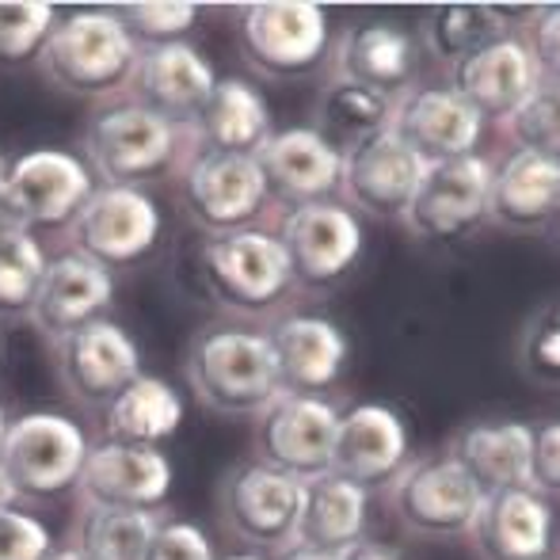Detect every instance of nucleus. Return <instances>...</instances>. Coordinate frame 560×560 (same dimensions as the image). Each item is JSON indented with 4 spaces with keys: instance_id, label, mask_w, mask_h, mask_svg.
Wrapping results in <instances>:
<instances>
[{
    "instance_id": "obj_1",
    "label": "nucleus",
    "mask_w": 560,
    "mask_h": 560,
    "mask_svg": "<svg viewBox=\"0 0 560 560\" xmlns=\"http://www.w3.org/2000/svg\"><path fill=\"white\" fill-rule=\"evenodd\" d=\"M199 149L191 126L156 115L138 100H118L92 115L84 130V164L96 184L145 187L149 179L176 176V168Z\"/></svg>"
},
{
    "instance_id": "obj_51",
    "label": "nucleus",
    "mask_w": 560,
    "mask_h": 560,
    "mask_svg": "<svg viewBox=\"0 0 560 560\" xmlns=\"http://www.w3.org/2000/svg\"><path fill=\"white\" fill-rule=\"evenodd\" d=\"M0 359H4V336H0Z\"/></svg>"
},
{
    "instance_id": "obj_44",
    "label": "nucleus",
    "mask_w": 560,
    "mask_h": 560,
    "mask_svg": "<svg viewBox=\"0 0 560 560\" xmlns=\"http://www.w3.org/2000/svg\"><path fill=\"white\" fill-rule=\"evenodd\" d=\"M336 560H405V553H400L397 546H385V541H377V538H359L347 549H339Z\"/></svg>"
},
{
    "instance_id": "obj_3",
    "label": "nucleus",
    "mask_w": 560,
    "mask_h": 560,
    "mask_svg": "<svg viewBox=\"0 0 560 560\" xmlns=\"http://www.w3.org/2000/svg\"><path fill=\"white\" fill-rule=\"evenodd\" d=\"M187 382L222 416H259L282 393L271 343L256 328H202L187 351Z\"/></svg>"
},
{
    "instance_id": "obj_31",
    "label": "nucleus",
    "mask_w": 560,
    "mask_h": 560,
    "mask_svg": "<svg viewBox=\"0 0 560 560\" xmlns=\"http://www.w3.org/2000/svg\"><path fill=\"white\" fill-rule=\"evenodd\" d=\"M187 405L164 377L138 374L122 393L104 408V439L138 443L161 450L179 431Z\"/></svg>"
},
{
    "instance_id": "obj_28",
    "label": "nucleus",
    "mask_w": 560,
    "mask_h": 560,
    "mask_svg": "<svg viewBox=\"0 0 560 560\" xmlns=\"http://www.w3.org/2000/svg\"><path fill=\"white\" fill-rule=\"evenodd\" d=\"M370 526V488L351 485L339 472L302 480V508H298L294 541L298 549L339 553L351 541L366 538Z\"/></svg>"
},
{
    "instance_id": "obj_6",
    "label": "nucleus",
    "mask_w": 560,
    "mask_h": 560,
    "mask_svg": "<svg viewBox=\"0 0 560 560\" xmlns=\"http://www.w3.org/2000/svg\"><path fill=\"white\" fill-rule=\"evenodd\" d=\"M236 43L256 73L290 81L325 66L332 27L325 8L310 0H259L236 8Z\"/></svg>"
},
{
    "instance_id": "obj_16",
    "label": "nucleus",
    "mask_w": 560,
    "mask_h": 560,
    "mask_svg": "<svg viewBox=\"0 0 560 560\" xmlns=\"http://www.w3.org/2000/svg\"><path fill=\"white\" fill-rule=\"evenodd\" d=\"M176 485V465L164 450L100 439L89 446L77 492L81 503L126 511H161Z\"/></svg>"
},
{
    "instance_id": "obj_2",
    "label": "nucleus",
    "mask_w": 560,
    "mask_h": 560,
    "mask_svg": "<svg viewBox=\"0 0 560 560\" xmlns=\"http://www.w3.org/2000/svg\"><path fill=\"white\" fill-rule=\"evenodd\" d=\"M141 46L118 20L115 8H77L58 15L38 66L54 89L69 96H115L130 89Z\"/></svg>"
},
{
    "instance_id": "obj_46",
    "label": "nucleus",
    "mask_w": 560,
    "mask_h": 560,
    "mask_svg": "<svg viewBox=\"0 0 560 560\" xmlns=\"http://www.w3.org/2000/svg\"><path fill=\"white\" fill-rule=\"evenodd\" d=\"M275 560H336V553H320V549H298V546H290V549H282Z\"/></svg>"
},
{
    "instance_id": "obj_13",
    "label": "nucleus",
    "mask_w": 560,
    "mask_h": 560,
    "mask_svg": "<svg viewBox=\"0 0 560 560\" xmlns=\"http://www.w3.org/2000/svg\"><path fill=\"white\" fill-rule=\"evenodd\" d=\"M488 184H492V161L480 153L428 164L420 187H416V199L408 202L400 222L416 241H465L488 222Z\"/></svg>"
},
{
    "instance_id": "obj_18",
    "label": "nucleus",
    "mask_w": 560,
    "mask_h": 560,
    "mask_svg": "<svg viewBox=\"0 0 560 560\" xmlns=\"http://www.w3.org/2000/svg\"><path fill=\"white\" fill-rule=\"evenodd\" d=\"M389 130L423 156L428 164L472 156L485 138V118L472 112L450 84H428V89H408L393 100Z\"/></svg>"
},
{
    "instance_id": "obj_22",
    "label": "nucleus",
    "mask_w": 560,
    "mask_h": 560,
    "mask_svg": "<svg viewBox=\"0 0 560 560\" xmlns=\"http://www.w3.org/2000/svg\"><path fill=\"white\" fill-rule=\"evenodd\" d=\"M480 560H553L557 511L534 488L485 492L469 530Z\"/></svg>"
},
{
    "instance_id": "obj_20",
    "label": "nucleus",
    "mask_w": 560,
    "mask_h": 560,
    "mask_svg": "<svg viewBox=\"0 0 560 560\" xmlns=\"http://www.w3.org/2000/svg\"><path fill=\"white\" fill-rule=\"evenodd\" d=\"M115 302V275L100 267L96 259L66 248L50 256L46 275L38 282V294L31 302V325L50 343L66 339L77 328L100 320Z\"/></svg>"
},
{
    "instance_id": "obj_10",
    "label": "nucleus",
    "mask_w": 560,
    "mask_h": 560,
    "mask_svg": "<svg viewBox=\"0 0 560 560\" xmlns=\"http://www.w3.org/2000/svg\"><path fill=\"white\" fill-rule=\"evenodd\" d=\"M164 236V214L145 187L96 184L81 214L69 225L73 252L96 259L107 271H126L156 252Z\"/></svg>"
},
{
    "instance_id": "obj_17",
    "label": "nucleus",
    "mask_w": 560,
    "mask_h": 560,
    "mask_svg": "<svg viewBox=\"0 0 560 560\" xmlns=\"http://www.w3.org/2000/svg\"><path fill=\"white\" fill-rule=\"evenodd\" d=\"M428 161L416 156L393 130L359 141L343 153L339 172V195L351 214L366 218H405L408 202L416 199Z\"/></svg>"
},
{
    "instance_id": "obj_50",
    "label": "nucleus",
    "mask_w": 560,
    "mask_h": 560,
    "mask_svg": "<svg viewBox=\"0 0 560 560\" xmlns=\"http://www.w3.org/2000/svg\"><path fill=\"white\" fill-rule=\"evenodd\" d=\"M4 176H8V161H4V153H0V187H4Z\"/></svg>"
},
{
    "instance_id": "obj_40",
    "label": "nucleus",
    "mask_w": 560,
    "mask_h": 560,
    "mask_svg": "<svg viewBox=\"0 0 560 560\" xmlns=\"http://www.w3.org/2000/svg\"><path fill=\"white\" fill-rule=\"evenodd\" d=\"M54 553V530L23 508L0 511V560H46Z\"/></svg>"
},
{
    "instance_id": "obj_21",
    "label": "nucleus",
    "mask_w": 560,
    "mask_h": 560,
    "mask_svg": "<svg viewBox=\"0 0 560 560\" xmlns=\"http://www.w3.org/2000/svg\"><path fill=\"white\" fill-rule=\"evenodd\" d=\"M256 164L271 199L305 207V202L332 199L339 191L343 153L317 126H287V130H271V138L256 149Z\"/></svg>"
},
{
    "instance_id": "obj_43",
    "label": "nucleus",
    "mask_w": 560,
    "mask_h": 560,
    "mask_svg": "<svg viewBox=\"0 0 560 560\" xmlns=\"http://www.w3.org/2000/svg\"><path fill=\"white\" fill-rule=\"evenodd\" d=\"M523 43L530 46L538 66L546 69V77H557V8L553 4L541 8V23L534 20L530 38H523Z\"/></svg>"
},
{
    "instance_id": "obj_35",
    "label": "nucleus",
    "mask_w": 560,
    "mask_h": 560,
    "mask_svg": "<svg viewBox=\"0 0 560 560\" xmlns=\"http://www.w3.org/2000/svg\"><path fill=\"white\" fill-rule=\"evenodd\" d=\"M50 264L43 236L0 222V317H27Z\"/></svg>"
},
{
    "instance_id": "obj_11",
    "label": "nucleus",
    "mask_w": 560,
    "mask_h": 560,
    "mask_svg": "<svg viewBox=\"0 0 560 560\" xmlns=\"http://www.w3.org/2000/svg\"><path fill=\"white\" fill-rule=\"evenodd\" d=\"M218 508H222L225 530L236 541H244L264 557L282 553L294 541L302 480L267 465L264 457H248L225 472Z\"/></svg>"
},
{
    "instance_id": "obj_26",
    "label": "nucleus",
    "mask_w": 560,
    "mask_h": 560,
    "mask_svg": "<svg viewBox=\"0 0 560 560\" xmlns=\"http://www.w3.org/2000/svg\"><path fill=\"white\" fill-rule=\"evenodd\" d=\"M328 54H332V77L366 84L389 100L405 96L420 69V46L412 31L393 20L351 23Z\"/></svg>"
},
{
    "instance_id": "obj_37",
    "label": "nucleus",
    "mask_w": 560,
    "mask_h": 560,
    "mask_svg": "<svg viewBox=\"0 0 560 560\" xmlns=\"http://www.w3.org/2000/svg\"><path fill=\"white\" fill-rule=\"evenodd\" d=\"M115 12L138 46H164L187 43L202 8L191 0H141V4H115Z\"/></svg>"
},
{
    "instance_id": "obj_5",
    "label": "nucleus",
    "mask_w": 560,
    "mask_h": 560,
    "mask_svg": "<svg viewBox=\"0 0 560 560\" xmlns=\"http://www.w3.org/2000/svg\"><path fill=\"white\" fill-rule=\"evenodd\" d=\"M96 191V176L81 153L58 145H38L8 164L0 187V222L20 229H69L89 195Z\"/></svg>"
},
{
    "instance_id": "obj_41",
    "label": "nucleus",
    "mask_w": 560,
    "mask_h": 560,
    "mask_svg": "<svg viewBox=\"0 0 560 560\" xmlns=\"http://www.w3.org/2000/svg\"><path fill=\"white\" fill-rule=\"evenodd\" d=\"M141 560H218L214 541L199 523L187 518H161L153 541Z\"/></svg>"
},
{
    "instance_id": "obj_15",
    "label": "nucleus",
    "mask_w": 560,
    "mask_h": 560,
    "mask_svg": "<svg viewBox=\"0 0 560 560\" xmlns=\"http://www.w3.org/2000/svg\"><path fill=\"white\" fill-rule=\"evenodd\" d=\"M66 393L84 408H107L141 374V347L118 320L100 317L54 343Z\"/></svg>"
},
{
    "instance_id": "obj_14",
    "label": "nucleus",
    "mask_w": 560,
    "mask_h": 560,
    "mask_svg": "<svg viewBox=\"0 0 560 560\" xmlns=\"http://www.w3.org/2000/svg\"><path fill=\"white\" fill-rule=\"evenodd\" d=\"M339 408L328 397L310 393H279L256 416V450L267 465L298 480L332 472Z\"/></svg>"
},
{
    "instance_id": "obj_39",
    "label": "nucleus",
    "mask_w": 560,
    "mask_h": 560,
    "mask_svg": "<svg viewBox=\"0 0 560 560\" xmlns=\"http://www.w3.org/2000/svg\"><path fill=\"white\" fill-rule=\"evenodd\" d=\"M503 133L511 138L515 149L526 153H546L557 156L560 149V112H557V81H546L530 100L515 107L503 118Z\"/></svg>"
},
{
    "instance_id": "obj_19",
    "label": "nucleus",
    "mask_w": 560,
    "mask_h": 560,
    "mask_svg": "<svg viewBox=\"0 0 560 560\" xmlns=\"http://www.w3.org/2000/svg\"><path fill=\"white\" fill-rule=\"evenodd\" d=\"M546 81H557V77H546V69L538 66L530 46L523 43V35L495 38L485 50L469 54V58L450 69V89L485 118V122L488 118L503 122V118L515 112L523 100H530Z\"/></svg>"
},
{
    "instance_id": "obj_24",
    "label": "nucleus",
    "mask_w": 560,
    "mask_h": 560,
    "mask_svg": "<svg viewBox=\"0 0 560 560\" xmlns=\"http://www.w3.org/2000/svg\"><path fill=\"white\" fill-rule=\"evenodd\" d=\"M408 457V428L389 405L362 400L339 412L336 443H332V472L347 477L351 485L377 488L389 485Z\"/></svg>"
},
{
    "instance_id": "obj_12",
    "label": "nucleus",
    "mask_w": 560,
    "mask_h": 560,
    "mask_svg": "<svg viewBox=\"0 0 560 560\" xmlns=\"http://www.w3.org/2000/svg\"><path fill=\"white\" fill-rule=\"evenodd\" d=\"M282 252L290 259L294 290H328L354 271L362 259V222L359 214L336 199L290 207L279 222Z\"/></svg>"
},
{
    "instance_id": "obj_7",
    "label": "nucleus",
    "mask_w": 560,
    "mask_h": 560,
    "mask_svg": "<svg viewBox=\"0 0 560 560\" xmlns=\"http://www.w3.org/2000/svg\"><path fill=\"white\" fill-rule=\"evenodd\" d=\"M176 195L187 218L207 236L256 225V218L271 207L256 156L202 145L176 168Z\"/></svg>"
},
{
    "instance_id": "obj_9",
    "label": "nucleus",
    "mask_w": 560,
    "mask_h": 560,
    "mask_svg": "<svg viewBox=\"0 0 560 560\" xmlns=\"http://www.w3.org/2000/svg\"><path fill=\"white\" fill-rule=\"evenodd\" d=\"M385 503L408 534L420 538H469L485 488L450 454L408 462L385 485Z\"/></svg>"
},
{
    "instance_id": "obj_23",
    "label": "nucleus",
    "mask_w": 560,
    "mask_h": 560,
    "mask_svg": "<svg viewBox=\"0 0 560 560\" xmlns=\"http://www.w3.org/2000/svg\"><path fill=\"white\" fill-rule=\"evenodd\" d=\"M264 336L271 343L275 366H279L282 393L325 397L339 382L347 354H351L343 328L320 313H287Z\"/></svg>"
},
{
    "instance_id": "obj_48",
    "label": "nucleus",
    "mask_w": 560,
    "mask_h": 560,
    "mask_svg": "<svg viewBox=\"0 0 560 560\" xmlns=\"http://www.w3.org/2000/svg\"><path fill=\"white\" fill-rule=\"evenodd\" d=\"M8 423H12V416H8L4 405H0V443H4V435H8Z\"/></svg>"
},
{
    "instance_id": "obj_27",
    "label": "nucleus",
    "mask_w": 560,
    "mask_h": 560,
    "mask_svg": "<svg viewBox=\"0 0 560 560\" xmlns=\"http://www.w3.org/2000/svg\"><path fill=\"white\" fill-rule=\"evenodd\" d=\"M560 207V156L511 149L500 164H492L488 184V222L515 229V233H541L553 225Z\"/></svg>"
},
{
    "instance_id": "obj_36",
    "label": "nucleus",
    "mask_w": 560,
    "mask_h": 560,
    "mask_svg": "<svg viewBox=\"0 0 560 560\" xmlns=\"http://www.w3.org/2000/svg\"><path fill=\"white\" fill-rule=\"evenodd\" d=\"M58 15L46 0H0V66L38 61Z\"/></svg>"
},
{
    "instance_id": "obj_30",
    "label": "nucleus",
    "mask_w": 560,
    "mask_h": 560,
    "mask_svg": "<svg viewBox=\"0 0 560 560\" xmlns=\"http://www.w3.org/2000/svg\"><path fill=\"white\" fill-rule=\"evenodd\" d=\"M195 141L202 149H222V153H248L271 138V107L267 96L244 77H218L207 107L191 122Z\"/></svg>"
},
{
    "instance_id": "obj_25",
    "label": "nucleus",
    "mask_w": 560,
    "mask_h": 560,
    "mask_svg": "<svg viewBox=\"0 0 560 560\" xmlns=\"http://www.w3.org/2000/svg\"><path fill=\"white\" fill-rule=\"evenodd\" d=\"M214 84V66L191 43L141 46L138 66H133L130 77V100L153 107L156 115L172 118V122L191 126L207 107Z\"/></svg>"
},
{
    "instance_id": "obj_38",
    "label": "nucleus",
    "mask_w": 560,
    "mask_h": 560,
    "mask_svg": "<svg viewBox=\"0 0 560 560\" xmlns=\"http://www.w3.org/2000/svg\"><path fill=\"white\" fill-rule=\"evenodd\" d=\"M518 370L541 389H560V305L557 298L530 313L518 336Z\"/></svg>"
},
{
    "instance_id": "obj_29",
    "label": "nucleus",
    "mask_w": 560,
    "mask_h": 560,
    "mask_svg": "<svg viewBox=\"0 0 560 560\" xmlns=\"http://www.w3.org/2000/svg\"><path fill=\"white\" fill-rule=\"evenodd\" d=\"M446 454L454 457L485 492L534 488V477H530L534 423H526V420L465 423L462 431H454Z\"/></svg>"
},
{
    "instance_id": "obj_4",
    "label": "nucleus",
    "mask_w": 560,
    "mask_h": 560,
    "mask_svg": "<svg viewBox=\"0 0 560 560\" xmlns=\"http://www.w3.org/2000/svg\"><path fill=\"white\" fill-rule=\"evenodd\" d=\"M202 287L241 317H264L287 305L294 294V275L282 241L264 225L214 233L199 248Z\"/></svg>"
},
{
    "instance_id": "obj_32",
    "label": "nucleus",
    "mask_w": 560,
    "mask_h": 560,
    "mask_svg": "<svg viewBox=\"0 0 560 560\" xmlns=\"http://www.w3.org/2000/svg\"><path fill=\"white\" fill-rule=\"evenodd\" d=\"M511 35V15L492 4H443L431 8L420 23V43L435 61L454 69L469 54L485 50L488 43Z\"/></svg>"
},
{
    "instance_id": "obj_49",
    "label": "nucleus",
    "mask_w": 560,
    "mask_h": 560,
    "mask_svg": "<svg viewBox=\"0 0 560 560\" xmlns=\"http://www.w3.org/2000/svg\"><path fill=\"white\" fill-rule=\"evenodd\" d=\"M222 560H275V557H264V553H233V557H222Z\"/></svg>"
},
{
    "instance_id": "obj_34",
    "label": "nucleus",
    "mask_w": 560,
    "mask_h": 560,
    "mask_svg": "<svg viewBox=\"0 0 560 560\" xmlns=\"http://www.w3.org/2000/svg\"><path fill=\"white\" fill-rule=\"evenodd\" d=\"M389 118H393L389 96L366 89V84L343 81V77H332L317 100V130L332 141L339 153L374 138V133L389 130Z\"/></svg>"
},
{
    "instance_id": "obj_42",
    "label": "nucleus",
    "mask_w": 560,
    "mask_h": 560,
    "mask_svg": "<svg viewBox=\"0 0 560 560\" xmlns=\"http://www.w3.org/2000/svg\"><path fill=\"white\" fill-rule=\"evenodd\" d=\"M530 477H534V492L553 500L560 488V423L557 420H546L541 428H534Z\"/></svg>"
},
{
    "instance_id": "obj_33",
    "label": "nucleus",
    "mask_w": 560,
    "mask_h": 560,
    "mask_svg": "<svg viewBox=\"0 0 560 560\" xmlns=\"http://www.w3.org/2000/svg\"><path fill=\"white\" fill-rule=\"evenodd\" d=\"M161 518V511H126L81 503L69 546L84 560H141Z\"/></svg>"
},
{
    "instance_id": "obj_8",
    "label": "nucleus",
    "mask_w": 560,
    "mask_h": 560,
    "mask_svg": "<svg viewBox=\"0 0 560 560\" xmlns=\"http://www.w3.org/2000/svg\"><path fill=\"white\" fill-rule=\"evenodd\" d=\"M89 446V435L73 416L43 408V412H23L8 423V435L0 443V465L12 477L20 500L43 503L77 492Z\"/></svg>"
},
{
    "instance_id": "obj_45",
    "label": "nucleus",
    "mask_w": 560,
    "mask_h": 560,
    "mask_svg": "<svg viewBox=\"0 0 560 560\" xmlns=\"http://www.w3.org/2000/svg\"><path fill=\"white\" fill-rule=\"evenodd\" d=\"M4 508H20V492H15L12 477H8V469L0 465V511Z\"/></svg>"
},
{
    "instance_id": "obj_47",
    "label": "nucleus",
    "mask_w": 560,
    "mask_h": 560,
    "mask_svg": "<svg viewBox=\"0 0 560 560\" xmlns=\"http://www.w3.org/2000/svg\"><path fill=\"white\" fill-rule=\"evenodd\" d=\"M46 560H84L81 553H77L73 546H54V553L46 557Z\"/></svg>"
}]
</instances>
